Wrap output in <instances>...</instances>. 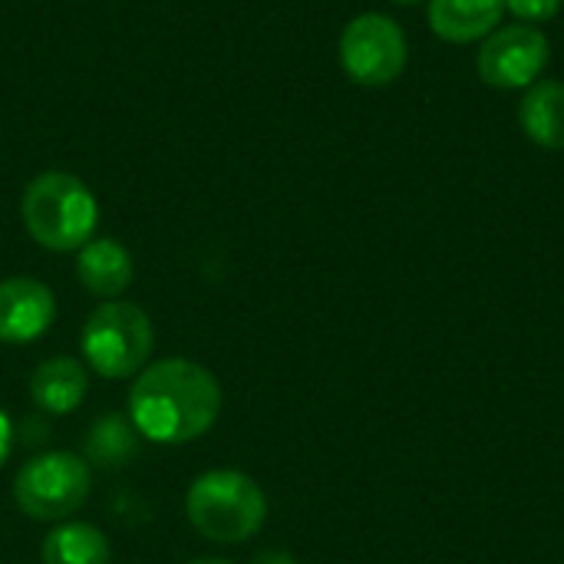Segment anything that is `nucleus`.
<instances>
[{
    "label": "nucleus",
    "instance_id": "4",
    "mask_svg": "<svg viewBox=\"0 0 564 564\" xmlns=\"http://www.w3.org/2000/svg\"><path fill=\"white\" fill-rule=\"evenodd\" d=\"M86 364L106 380H126L145 367L155 347L152 321L142 307L129 301H102L83 327L79 337Z\"/></svg>",
    "mask_w": 564,
    "mask_h": 564
},
{
    "label": "nucleus",
    "instance_id": "16",
    "mask_svg": "<svg viewBox=\"0 0 564 564\" xmlns=\"http://www.w3.org/2000/svg\"><path fill=\"white\" fill-rule=\"evenodd\" d=\"M10 446H13V430H10L7 413H0V466H3L7 456H10Z\"/></svg>",
    "mask_w": 564,
    "mask_h": 564
},
{
    "label": "nucleus",
    "instance_id": "11",
    "mask_svg": "<svg viewBox=\"0 0 564 564\" xmlns=\"http://www.w3.org/2000/svg\"><path fill=\"white\" fill-rule=\"evenodd\" d=\"M89 393V377L73 357H50L30 377V400L53 416L73 413Z\"/></svg>",
    "mask_w": 564,
    "mask_h": 564
},
{
    "label": "nucleus",
    "instance_id": "5",
    "mask_svg": "<svg viewBox=\"0 0 564 564\" xmlns=\"http://www.w3.org/2000/svg\"><path fill=\"white\" fill-rule=\"evenodd\" d=\"M93 476L89 466L73 453H43L33 456L13 482L17 506L40 522L69 519L89 499Z\"/></svg>",
    "mask_w": 564,
    "mask_h": 564
},
{
    "label": "nucleus",
    "instance_id": "17",
    "mask_svg": "<svg viewBox=\"0 0 564 564\" xmlns=\"http://www.w3.org/2000/svg\"><path fill=\"white\" fill-rule=\"evenodd\" d=\"M254 564H297L294 562V555H288V552H278V549H271V552H261Z\"/></svg>",
    "mask_w": 564,
    "mask_h": 564
},
{
    "label": "nucleus",
    "instance_id": "3",
    "mask_svg": "<svg viewBox=\"0 0 564 564\" xmlns=\"http://www.w3.org/2000/svg\"><path fill=\"white\" fill-rule=\"evenodd\" d=\"M185 512L205 539L238 545L261 532L268 519V499L251 476L238 469H212L192 482Z\"/></svg>",
    "mask_w": 564,
    "mask_h": 564
},
{
    "label": "nucleus",
    "instance_id": "2",
    "mask_svg": "<svg viewBox=\"0 0 564 564\" xmlns=\"http://www.w3.org/2000/svg\"><path fill=\"white\" fill-rule=\"evenodd\" d=\"M23 228L30 238L50 251H76L83 248L99 221V208L86 182L69 172H43L36 175L20 202Z\"/></svg>",
    "mask_w": 564,
    "mask_h": 564
},
{
    "label": "nucleus",
    "instance_id": "7",
    "mask_svg": "<svg viewBox=\"0 0 564 564\" xmlns=\"http://www.w3.org/2000/svg\"><path fill=\"white\" fill-rule=\"evenodd\" d=\"M552 56V43L539 26L529 23H509L496 26L476 56L479 79L496 89H529L539 83Z\"/></svg>",
    "mask_w": 564,
    "mask_h": 564
},
{
    "label": "nucleus",
    "instance_id": "18",
    "mask_svg": "<svg viewBox=\"0 0 564 564\" xmlns=\"http://www.w3.org/2000/svg\"><path fill=\"white\" fill-rule=\"evenodd\" d=\"M188 564H231V562H225V558H195V562H188Z\"/></svg>",
    "mask_w": 564,
    "mask_h": 564
},
{
    "label": "nucleus",
    "instance_id": "10",
    "mask_svg": "<svg viewBox=\"0 0 564 564\" xmlns=\"http://www.w3.org/2000/svg\"><path fill=\"white\" fill-rule=\"evenodd\" d=\"M76 278L89 294L112 301L132 284V254L116 238L86 241L76 258Z\"/></svg>",
    "mask_w": 564,
    "mask_h": 564
},
{
    "label": "nucleus",
    "instance_id": "19",
    "mask_svg": "<svg viewBox=\"0 0 564 564\" xmlns=\"http://www.w3.org/2000/svg\"><path fill=\"white\" fill-rule=\"evenodd\" d=\"M393 3H400V7H413V3H423V0H393Z\"/></svg>",
    "mask_w": 564,
    "mask_h": 564
},
{
    "label": "nucleus",
    "instance_id": "12",
    "mask_svg": "<svg viewBox=\"0 0 564 564\" xmlns=\"http://www.w3.org/2000/svg\"><path fill=\"white\" fill-rule=\"evenodd\" d=\"M519 126L539 149L549 152L564 149V83L558 79L532 83L519 102Z\"/></svg>",
    "mask_w": 564,
    "mask_h": 564
},
{
    "label": "nucleus",
    "instance_id": "6",
    "mask_svg": "<svg viewBox=\"0 0 564 564\" xmlns=\"http://www.w3.org/2000/svg\"><path fill=\"white\" fill-rule=\"evenodd\" d=\"M406 33L387 13H360L340 33V66L360 86H390L406 69Z\"/></svg>",
    "mask_w": 564,
    "mask_h": 564
},
{
    "label": "nucleus",
    "instance_id": "8",
    "mask_svg": "<svg viewBox=\"0 0 564 564\" xmlns=\"http://www.w3.org/2000/svg\"><path fill=\"white\" fill-rule=\"evenodd\" d=\"M56 317L53 291L36 278L0 281V340L30 344L46 334Z\"/></svg>",
    "mask_w": 564,
    "mask_h": 564
},
{
    "label": "nucleus",
    "instance_id": "15",
    "mask_svg": "<svg viewBox=\"0 0 564 564\" xmlns=\"http://www.w3.org/2000/svg\"><path fill=\"white\" fill-rule=\"evenodd\" d=\"M562 3L564 0H506V10H509L516 20L535 26V23H545V20L558 17Z\"/></svg>",
    "mask_w": 564,
    "mask_h": 564
},
{
    "label": "nucleus",
    "instance_id": "1",
    "mask_svg": "<svg viewBox=\"0 0 564 564\" xmlns=\"http://www.w3.org/2000/svg\"><path fill=\"white\" fill-rule=\"evenodd\" d=\"M129 413L132 426L152 443H192L215 426L221 387L215 373L195 360H159L132 383Z\"/></svg>",
    "mask_w": 564,
    "mask_h": 564
},
{
    "label": "nucleus",
    "instance_id": "9",
    "mask_svg": "<svg viewBox=\"0 0 564 564\" xmlns=\"http://www.w3.org/2000/svg\"><path fill=\"white\" fill-rule=\"evenodd\" d=\"M430 30L446 43L486 40L506 17V0H426Z\"/></svg>",
    "mask_w": 564,
    "mask_h": 564
},
{
    "label": "nucleus",
    "instance_id": "13",
    "mask_svg": "<svg viewBox=\"0 0 564 564\" xmlns=\"http://www.w3.org/2000/svg\"><path fill=\"white\" fill-rule=\"evenodd\" d=\"M109 539L89 522H69L46 535L43 564H109Z\"/></svg>",
    "mask_w": 564,
    "mask_h": 564
},
{
    "label": "nucleus",
    "instance_id": "14",
    "mask_svg": "<svg viewBox=\"0 0 564 564\" xmlns=\"http://www.w3.org/2000/svg\"><path fill=\"white\" fill-rule=\"evenodd\" d=\"M129 433L132 430L122 420H116V416L96 423L93 440H89V453L96 456V463H102V466L106 463H122L129 456V449H132V436Z\"/></svg>",
    "mask_w": 564,
    "mask_h": 564
}]
</instances>
